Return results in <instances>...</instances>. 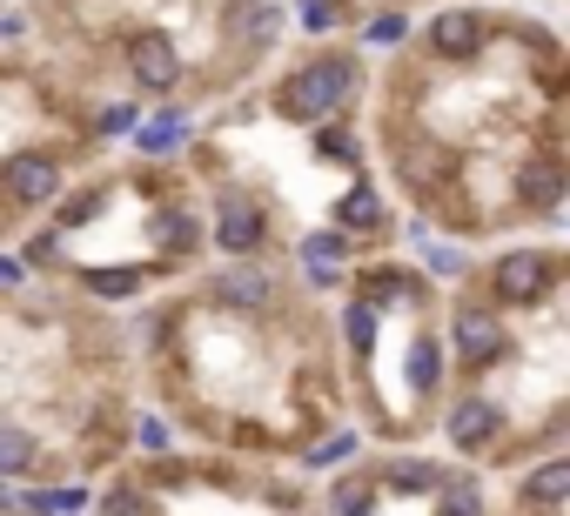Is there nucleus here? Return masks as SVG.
Wrapping results in <instances>:
<instances>
[{"label": "nucleus", "mask_w": 570, "mask_h": 516, "mask_svg": "<svg viewBox=\"0 0 570 516\" xmlns=\"http://www.w3.org/2000/svg\"><path fill=\"white\" fill-rule=\"evenodd\" d=\"M370 88L363 141L383 181L410 201V221L456 248L563 235L570 75L550 21L497 14L483 48L456 61L403 41Z\"/></svg>", "instance_id": "f257e3e1"}, {"label": "nucleus", "mask_w": 570, "mask_h": 516, "mask_svg": "<svg viewBox=\"0 0 570 516\" xmlns=\"http://www.w3.org/2000/svg\"><path fill=\"white\" fill-rule=\"evenodd\" d=\"M121 329L141 403L215 456L303 463L350 423L336 322L282 262H202Z\"/></svg>", "instance_id": "f03ea898"}, {"label": "nucleus", "mask_w": 570, "mask_h": 516, "mask_svg": "<svg viewBox=\"0 0 570 516\" xmlns=\"http://www.w3.org/2000/svg\"><path fill=\"white\" fill-rule=\"evenodd\" d=\"M141 369L121 309L61 282L0 289V429L41 456V483H88L135 449Z\"/></svg>", "instance_id": "7ed1b4c3"}, {"label": "nucleus", "mask_w": 570, "mask_h": 516, "mask_svg": "<svg viewBox=\"0 0 570 516\" xmlns=\"http://www.w3.org/2000/svg\"><path fill=\"white\" fill-rule=\"evenodd\" d=\"M28 282H61L101 309H135L208 262V215L181 155L101 148L55 208L14 235Z\"/></svg>", "instance_id": "20e7f679"}, {"label": "nucleus", "mask_w": 570, "mask_h": 516, "mask_svg": "<svg viewBox=\"0 0 570 516\" xmlns=\"http://www.w3.org/2000/svg\"><path fill=\"white\" fill-rule=\"evenodd\" d=\"M336 356L350 389L356 436L383 449H416L436 436V409L450 389L443 356V282H430L403 255H363L336 289Z\"/></svg>", "instance_id": "39448f33"}, {"label": "nucleus", "mask_w": 570, "mask_h": 516, "mask_svg": "<svg viewBox=\"0 0 570 516\" xmlns=\"http://www.w3.org/2000/svg\"><path fill=\"white\" fill-rule=\"evenodd\" d=\"M141 108L75 88L48 54L0 48V248H14L55 195L135 128Z\"/></svg>", "instance_id": "423d86ee"}, {"label": "nucleus", "mask_w": 570, "mask_h": 516, "mask_svg": "<svg viewBox=\"0 0 570 516\" xmlns=\"http://www.w3.org/2000/svg\"><path fill=\"white\" fill-rule=\"evenodd\" d=\"M268 81L255 88V108L282 128H323V121H356L370 101V54L363 48H296L262 68Z\"/></svg>", "instance_id": "0eeeda50"}, {"label": "nucleus", "mask_w": 570, "mask_h": 516, "mask_svg": "<svg viewBox=\"0 0 570 516\" xmlns=\"http://www.w3.org/2000/svg\"><path fill=\"white\" fill-rule=\"evenodd\" d=\"M289 21H296L303 34H316V41H330V34H343V28H356V14L343 8V0H289Z\"/></svg>", "instance_id": "6e6552de"}]
</instances>
